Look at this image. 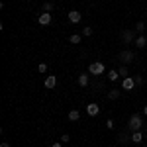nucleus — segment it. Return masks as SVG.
<instances>
[{"mask_svg": "<svg viewBox=\"0 0 147 147\" xmlns=\"http://www.w3.org/2000/svg\"><path fill=\"white\" fill-rule=\"evenodd\" d=\"M141 125H143V120H141V116L134 114V116L129 118V122H127V129H129V131H139V129H141Z\"/></svg>", "mask_w": 147, "mask_h": 147, "instance_id": "f257e3e1", "label": "nucleus"}, {"mask_svg": "<svg viewBox=\"0 0 147 147\" xmlns=\"http://www.w3.org/2000/svg\"><path fill=\"white\" fill-rule=\"evenodd\" d=\"M104 71H106V69H104V65H102L100 61H94V63L88 65V73H90V75H102Z\"/></svg>", "mask_w": 147, "mask_h": 147, "instance_id": "f03ea898", "label": "nucleus"}, {"mask_svg": "<svg viewBox=\"0 0 147 147\" xmlns=\"http://www.w3.org/2000/svg\"><path fill=\"white\" fill-rule=\"evenodd\" d=\"M118 59H120L122 63H131V61H134V51L125 49V51H122V53L118 55Z\"/></svg>", "mask_w": 147, "mask_h": 147, "instance_id": "7ed1b4c3", "label": "nucleus"}, {"mask_svg": "<svg viewBox=\"0 0 147 147\" xmlns=\"http://www.w3.org/2000/svg\"><path fill=\"white\" fill-rule=\"evenodd\" d=\"M122 39H124L125 43H134L136 41V32L134 30H125L124 34H122Z\"/></svg>", "mask_w": 147, "mask_h": 147, "instance_id": "20e7f679", "label": "nucleus"}, {"mask_svg": "<svg viewBox=\"0 0 147 147\" xmlns=\"http://www.w3.org/2000/svg\"><path fill=\"white\" fill-rule=\"evenodd\" d=\"M37 22L41 24V26H49L51 24V12H41L39 18H37Z\"/></svg>", "mask_w": 147, "mask_h": 147, "instance_id": "39448f33", "label": "nucleus"}, {"mask_svg": "<svg viewBox=\"0 0 147 147\" xmlns=\"http://www.w3.org/2000/svg\"><path fill=\"white\" fill-rule=\"evenodd\" d=\"M134 86H136V80H134V77H125L124 82H122V88H124V90H131Z\"/></svg>", "mask_w": 147, "mask_h": 147, "instance_id": "423d86ee", "label": "nucleus"}, {"mask_svg": "<svg viewBox=\"0 0 147 147\" xmlns=\"http://www.w3.org/2000/svg\"><path fill=\"white\" fill-rule=\"evenodd\" d=\"M69 16V22H73V24H79L80 20H82V16H80V12H77V10H71L67 14Z\"/></svg>", "mask_w": 147, "mask_h": 147, "instance_id": "0eeeda50", "label": "nucleus"}, {"mask_svg": "<svg viewBox=\"0 0 147 147\" xmlns=\"http://www.w3.org/2000/svg\"><path fill=\"white\" fill-rule=\"evenodd\" d=\"M98 112H100V106H98V104L90 102V104L86 106V114H88V116H98Z\"/></svg>", "mask_w": 147, "mask_h": 147, "instance_id": "6e6552de", "label": "nucleus"}, {"mask_svg": "<svg viewBox=\"0 0 147 147\" xmlns=\"http://www.w3.org/2000/svg\"><path fill=\"white\" fill-rule=\"evenodd\" d=\"M134 45H136L137 49H143V47L147 45V37H145V35H137L136 41H134Z\"/></svg>", "mask_w": 147, "mask_h": 147, "instance_id": "1a4fd4ad", "label": "nucleus"}, {"mask_svg": "<svg viewBox=\"0 0 147 147\" xmlns=\"http://www.w3.org/2000/svg\"><path fill=\"white\" fill-rule=\"evenodd\" d=\"M57 84V77H53V75H49L45 79V88H55Z\"/></svg>", "mask_w": 147, "mask_h": 147, "instance_id": "9d476101", "label": "nucleus"}, {"mask_svg": "<svg viewBox=\"0 0 147 147\" xmlns=\"http://www.w3.org/2000/svg\"><path fill=\"white\" fill-rule=\"evenodd\" d=\"M131 141L134 143H141L143 141V134L141 131H131Z\"/></svg>", "mask_w": 147, "mask_h": 147, "instance_id": "9b49d317", "label": "nucleus"}, {"mask_svg": "<svg viewBox=\"0 0 147 147\" xmlns=\"http://www.w3.org/2000/svg\"><path fill=\"white\" fill-rule=\"evenodd\" d=\"M79 118H80V112H79V110H71V112H69V120H71V122H77Z\"/></svg>", "mask_w": 147, "mask_h": 147, "instance_id": "f8f14e48", "label": "nucleus"}, {"mask_svg": "<svg viewBox=\"0 0 147 147\" xmlns=\"http://www.w3.org/2000/svg\"><path fill=\"white\" fill-rule=\"evenodd\" d=\"M108 98H110V100H116V98H120V90H118V88H112V90L108 92Z\"/></svg>", "mask_w": 147, "mask_h": 147, "instance_id": "ddd939ff", "label": "nucleus"}, {"mask_svg": "<svg viewBox=\"0 0 147 147\" xmlns=\"http://www.w3.org/2000/svg\"><path fill=\"white\" fill-rule=\"evenodd\" d=\"M79 84L80 86H86L88 84V75H79Z\"/></svg>", "mask_w": 147, "mask_h": 147, "instance_id": "4468645a", "label": "nucleus"}, {"mask_svg": "<svg viewBox=\"0 0 147 147\" xmlns=\"http://www.w3.org/2000/svg\"><path fill=\"white\" fill-rule=\"evenodd\" d=\"M118 77H120V73H118V71H108V79L110 80H118Z\"/></svg>", "mask_w": 147, "mask_h": 147, "instance_id": "2eb2a0df", "label": "nucleus"}, {"mask_svg": "<svg viewBox=\"0 0 147 147\" xmlns=\"http://www.w3.org/2000/svg\"><path fill=\"white\" fill-rule=\"evenodd\" d=\"M69 41H71V43H80V35L79 34H73L71 37H69Z\"/></svg>", "mask_w": 147, "mask_h": 147, "instance_id": "dca6fc26", "label": "nucleus"}, {"mask_svg": "<svg viewBox=\"0 0 147 147\" xmlns=\"http://www.w3.org/2000/svg\"><path fill=\"white\" fill-rule=\"evenodd\" d=\"M129 139H131V136H127V134H122V136L118 137V141H120V143H125V141H129Z\"/></svg>", "mask_w": 147, "mask_h": 147, "instance_id": "f3484780", "label": "nucleus"}, {"mask_svg": "<svg viewBox=\"0 0 147 147\" xmlns=\"http://www.w3.org/2000/svg\"><path fill=\"white\" fill-rule=\"evenodd\" d=\"M143 30H145V22H137L136 24V32H139V34H141Z\"/></svg>", "mask_w": 147, "mask_h": 147, "instance_id": "a211bd4d", "label": "nucleus"}, {"mask_svg": "<svg viewBox=\"0 0 147 147\" xmlns=\"http://www.w3.org/2000/svg\"><path fill=\"white\" fill-rule=\"evenodd\" d=\"M120 75H122V79H125L127 75H129V71H127V67H120V71H118Z\"/></svg>", "mask_w": 147, "mask_h": 147, "instance_id": "6ab92c4d", "label": "nucleus"}, {"mask_svg": "<svg viewBox=\"0 0 147 147\" xmlns=\"http://www.w3.org/2000/svg\"><path fill=\"white\" fill-rule=\"evenodd\" d=\"M53 10V2H45L43 4V12H51Z\"/></svg>", "mask_w": 147, "mask_h": 147, "instance_id": "aec40b11", "label": "nucleus"}, {"mask_svg": "<svg viewBox=\"0 0 147 147\" xmlns=\"http://www.w3.org/2000/svg\"><path fill=\"white\" fill-rule=\"evenodd\" d=\"M69 141H71V136L69 134H63L61 136V143H69Z\"/></svg>", "mask_w": 147, "mask_h": 147, "instance_id": "412c9836", "label": "nucleus"}, {"mask_svg": "<svg viewBox=\"0 0 147 147\" xmlns=\"http://www.w3.org/2000/svg\"><path fill=\"white\" fill-rule=\"evenodd\" d=\"M37 71H39V73H47V65H45V63H39Z\"/></svg>", "mask_w": 147, "mask_h": 147, "instance_id": "4be33fe9", "label": "nucleus"}, {"mask_svg": "<svg viewBox=\"0 0 147 147\" xmlns=\"http://www.w3.org/2000/svg\"><path fill=\"white\" fill-rule=\"evenodd\" d=\"M82 35H86V37L92 35V28H84V30H82Z\"/></svg>", "mask_w": 147, "mask_h": 147, "instance_id": "5701e85b", "label": "nucleus"}, {"mask_svg": "<svg viewBox=\"0 0 147 147\" xmlns=\"http://www.w3.org/2000/svg\"><path fill=\"white\" fill-rule=\"evenodd\" d=\"M134 80H136V84H141V82H143V79H141L139 75H136V77H134Z\"/></svg>", "mask_w": 147, "mask_h": 147, "instance_id": "b1692460", "label": "nucleus"}, {"mask_svg": "<svg viewBox=\"0 0 147 147\" xmlns=\"http://www.w3.org/2000/svg\"><path fill=\"white\" fill-rule=\"evenodd\" d=\"M106 125H108V127L112 129V127H114V120H108V122H106Z\"/></svg>", "mask_w": 147, "mask_h": 147, "instance_id": "393cba45", "label": "nucleus"}, {"mask_svg": "<svg viewBox=\"0 0 147 147\" xmlns=\"http://www.w3.org/2000/svg\"><path fill=\"white\" fill-rule=\"evenodd\" d=\"M0 147H10V145H8L6 141H2V143H0Z\"/></svg>", "mask_w": 147, "mask_h": 147, "instance_id": "a878e982", "label": "nucleus"}, {"mask_svg": "<svg viewBox=\"0 0 147 147\" xmlns=\"http://www.w3.org/2000/svg\"><path fill=\"white\" fill-rule=\"evenodd\" d=\"M51 147H61V143H53V145H51Z\"/></svg>", "mask_w": 147, "mask_h": 147, "instance_id": "bb28decb", "label": "nucleus"}, {"mask_svg": "<svg viewBox=\"0 0 147 147\" xmlns=\"http://www.w3.org/2000/svg\"><path fill=\"white\" fill-rule=\"evenodd\" d=\"M143 114H145V116H147V106H145V108H143Z\"/></svg>", "mask_w": 147, "mask_h": 147, "instance_id": "cd10ccee", "label": "nucleus"}]
</instances>
